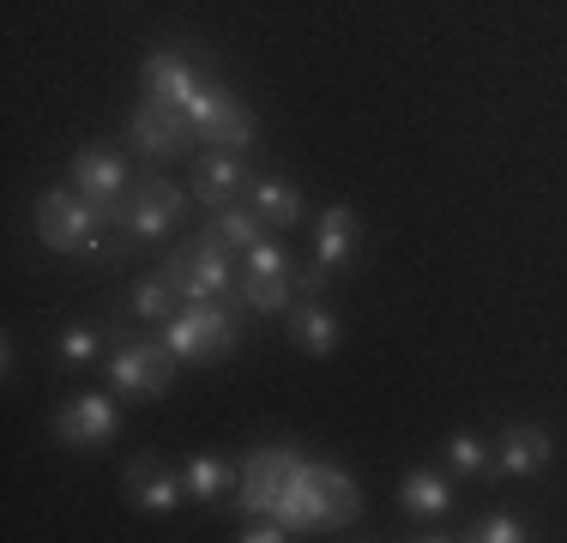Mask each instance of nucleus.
<instances>
[{
  "label": "nucleus",
  "instance_id": "18",
  "mask_svg": "<svg viewBox=\"0 0 567 543\" xmlns=\"http://www.w3.org/2000/svg\"><path fill=\"white\" fill-rule=\"evenodd\" d=\"M296 272H278V278H266V272H241V284H236V303L241 308H254V315H290V303H296Z\"/></svg>",
  "mask_w": 567,
  "mask_h": 543
},
{
  "label": "nucleus",
  "instance_id": "19",
  "mask_svg": "<svg viewBox=\"0 0 567 543\" xmlns=\"http://www.w3.org/2000/svg\"><path fill=\"white\" fill-rule=\"evenodd\" d=\"M453 501V483L441 478V471H404L399 483V508L411 513V520H441Z\"/></svg>",
  "mask_w": 567,
  "mask_h": 543
},
{
  "label": "nucleus",
  "instance_id": "8",
  "mask_svg": "<svg viewBox=\"0 0 567 543\" xmlns=\"http://www.w3.org/2000/svg\"><path fill=\"white\" fill-rule=\"evenodd\" d=\"M73 187L91 206H103V217H115V206L133 194V170L115 145H85V152H73Z\"/></svg>",
  "mask_w": 567,
  "mask_h": 543
},
{
  "label": "nucleus",
  "instance_id": "20",
  "mask_svg": "<svg viewBox=\"0 0 567 543\" xmlns=\"http://www.w3.org/2000/svg\"><path fill=\"white\" fill-rule=\"evenodd\" d=\"M206 229H212V236L224 242L229 254H248L254 242L266 236V217L254 212L248 199H229V206H218V212H212V224H206Z\"/></svg>",
  "mask_w": 567,
  "mask_h": 543
},
{
  "label": "nucleus",
  "instance_id": "6",
  "mask_svg": "<svg viewBox=\"0 0 567 543\" xmlns=\"http://www.w3.org/2000/svg\"><path fill=\"white\" fill-rule=\"evenodd\" d=\"M110 387L121 399H164L175 387V350L164 338H157V345L152 338H127L110 357Z\"/></svg>",
  "mask_w": 567,
  "mask_h": 543
},
{
  "label": "nucleus",
  "instance_id": "9",
  "mask_svg": "<svg viewBox=\"0 0 567 543\" xmlns=\"http://www.w3.org/2000/svg\"><path fill=\"white\" fill-rule=\"evenodd\" d=\"M549 459H556V441H549L544 423H507L495 434V478H537V471H549Z\"/></svg>",
  "mask_w": 567,
  "mask_h": 543
},
{
  "label": "nucleus",
  "instance_id": "15",
  "mask_svg": "<svg viewBox=\"0 0 567 543\" xmlns=\"http://www.w3.org/2000/svg\"><path fill=\"white\" fill-rule=\"evenodd\" d=\"M290 338L302 357H332L339 350V315L320 296H302V303H290Z\"/></svg>",
  "mask_w": 567,
  "mask_h": 543
},
{
  "label": "nucleus",
  "instance_id": "2",
  "mask_svg": "<svg viewBox=\"0 0 567 543\" xmlns=\"http://www.w3.org/2000/svg\"><path fill=\"white\" fill-rule=\"evenodd\" d=\"M103 229H110L103 206H91L73 182L37 194V236H43V248H55V254H97L103 248Z\"/></svg>",
  "mask_w": 567,
  "mask_h": 543
},
{
  "label": "nucleus",
  "instance_id": "3",
  "mask_svg": "<svg viewBox=\"0 0 567 543\" xmlns=\"http://www.w3.org/2000/svg\"><path fill=\"white\" fill-rule=\"evenodd\" d=\"M187 206H194V187H175L164 182V175H152V182H133V194L115 206L110 229H121V236L133 242V248H152V242H164L175 224L187 217Z\"/></svg>",
  "mask_w": 567,
  "mask_h": 543
},
{
  "label": "nucleus",
  "instance_id": "12",
  "mask_svg": "<svg viewBox=\"0 0 567 543\" xmlns=\"http://www.w3.org/2000/svg\"><path fill=\"white\" fill-rule=\"evenodd\" d=\"M248 187H254V175L241 163V152H206L194 163V199L206 212L229 206V199H248Z\"/></svg>",
  "mask_w": 567,
  "mask_h": 543
},
{
  "label": "nucleus",
  "instance_id": "13",
  "mask_svg": "<svg viewBox=\"0 0 567 543\" xmlns=\"http://www.w3.org/2000/svg\"><path fill=\"white\" fill-rule=\"evenodd\" d=\"M127 501H133V508H145V513H175L187 501V483H182V471L164 465V459L140 453L127 465Z\"/></svg>",
  "mask_w": 567,
  "mask_h": 543
},
{
  "label": "nucleus",
  "instance_id": "4",
  "mask_svg": "<svg viewBox=\"0 0 567 543\" xmlns=\"http://www.w3.org/2000/svg\"><path fill=\"white\" fill-rule=\"evenodd\" d=\"M164 278L182 290V303H224V296H236L241 272H236V260H229L224 242L206 229L199 242H187V248L169 254V260H164Z\"/></svg>",
  "mask_w": 567,
  "mask_h": 543
},
{
  "label": "nucleus",
  "instance_id": "11",
  "mask_svg": "<svg viewBox=\"0 0 567 543\" xmlns=\"http://www.w3.org/2000/svg\"><path fill=\"white\" fill-rule=\"evenodd\" d=\"M145 98L152 103H169V109H187L199 98V85H206V73H199L194 61H187L182 49H157V54H145Z\"/></svg>",
  "mask_w": 567,
  "mask_h": 543
},
{
  "label": "nucleus",
  "instance_id": "16",
  "mask_svg": "<svg viewBox=\"0 0 567 543\" xmlns=\"http://www.w3.org/2000/svg\"><path fill=\"white\" fill-rule=\"evenodd\" d=\"M248 206L266 217V229H296L302 224V194H296V182H284V175H254L248 187Z\"/></svg>",
  "mask_w": 567,
  "mask_h": 543
},
{
  "label": "nucleus",
  "instance_id": "1",
  "mask_svg": "<svg viewBox=\"0 0 567 543\" xmlns=\"http://www.w3.org/2000/svg\"><path fill=\"white\" fill-rule=\"evenodd\" d=\"M229 308H241L236 296H229ZM224 303H182L175 315L164 320V345L175 350V362H218L229 350L241 345V326L229 315Z\"/></svg>",
  "mask_w": 567,
  "mask_h": 543
},
{
  "label": "nucleus",
  "instance_id": "23",
  "mask_svg": "<svg viewBox=\"0 0 567 543\" xmlns=\"http://www.w3.org/2000/svg\"><path fill=\"white\" fill-rule=\"evenodd\" d=\"M465 537L471 543H525L532 532H525L519 513H477V520L465 525Z\"/></svg>",
  "mask_w": 567,
  "mask_h": 543
},
{
  "label": "nucleus",
  "instance_id": "24",
  "mask_svg": "<svg viewBox=\"0 0 567 543\" xmlns=\"http://www.w3.org/2000/svg\"><path fill=\"white\" fill-rule=\"evenodd\" d=\"M241 272H266V278H278V272H296L290 248H284V242H278V229H266V236L254 242L248 254H241Z\"/></svg>",
  "mask_w": 567,
  "mask_h": 543
},
{
  "label": "nucleus",
  "instance_id": "14",
  "mask_svg": "<svg viewBox=\"0 0 567 543\" xmlns=\"http://www.w3.org/2000/svg\"><path fill=\"white\" fill-rule=\"evenodd\" d=\"M357 242H362V224H357V212H350V206H327V212H320V224H315V272H320V278H332L339 266L357 260Z\"/></svg>",
  "mask_w": 567,
  "mask_h": 543
},
{
  "label": "nucleus",
  "instance_id": "10",
  "mask_svg": "<svg viewBox=\"0 0 567 543\" xmlns=\"http://www.w3.org/2000/svg\"><path fill=\"white\" fill-rule=\"evenodd\" d=\"M115 434V404L103 399V392H79V399H66L55 411V441L61 447H110Z\"/></svg>",
  "mask_w": 567,
  "mask_h": 543
},
{
  "label": "nucleus",
  "instance_id": "21",
  "mask_svg": "<svg viewBox=\"0 0 567 543\" xmlns=\"http://www.w3.org/2000/svg\"><path fill=\"white\" fill-rule=\"evenodd\" d=\"M127 308H133L140 320L164 326V320L175 315V308H182V290H175V284L164 278V272H157V278H140V284L127 290Z\"/></svg>",
  "mask_w": 567,
  "mask_h": 543
},
{
  "label": "nucleus",
  "instance_id": "5",
  "mask_svg": "<svg viewBox=\"0 0 567 543\" xmlns=\"http://www.w3.org/2000/svg\"><path fill=\"white\" fill-rule=\"evenodd\" d=\"M187 127H194V140L212 145V152H248V145H254L248 103H241L229 85H218V79H206L199 98L187 103Z\"/></svg>",
  "mask_w": 567,
  "mask_h": 543
},
{
  "label": "nucleus",
  "instance_id": "17",
  "mask_svg": "<svg viewBox=\"0 0 567 543\" xmlns=\"http://www.w3.org/2000/svg\"><path fill=\"white\" fill-rule=\"evenodd\" d=\"M182 483H187V501H224L241 483V465H229L224 453H194L182 465Z\"/></svg>",
  "mask_w": 567,
  "mask_h": 543
},
{
  "label": "nucleus",
  "instance_id": "22",
  "mask_svg": "<svg viewBox=\"0 0 567 543\" xmlns=\"http://www.w3.org/2000/svg\"><path fill=\"white\" fill-rule=\"evenodd\" d=\"M489 465H495V453L483 447V434H471V429L447 434V471L453 478H483Z\"/></svg>",
  "mask_w": 567,
  "mask_h": 543
},
{
  "label": "nucleus",
  "instance_id": "7",
  "mask_svg": "<svg viewBox=\"0 0 567 543\" xmlns=\"http://www.w3.org/2000/svg\"><path fill=\"white\" fill-rule=\"evenodd\" d=\"M127 145H133L145 163H169V157H182L187 145H199V140H194V127H187V109H169V103H152V98H145V103L127 115Z\"/></svg>",
  "mask_w": 567,
  "mask_h": 543
},
{
  "label": "nucleus",
  "instance_id": "25",
  "mask_svg": "<svg viewBox=\"0 0 567 543\" xmlns=\"http://www.w3.org/2000/svg\"><path fill=\"white\" fill-rule=\"evenodd\" d=\"M97 357V326H66L61 332V362H91Z\"/></svg>",
  "mask_w": 567,
  "mask_h": 543
}]
</instances>
